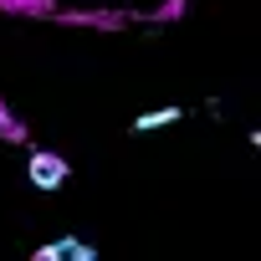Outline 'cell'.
Masks as SVG:
<instances>
[{
    "instance_id": "3957f363",
    "label": "cell",
    "mask_w": 261,
    "mask_h": 261,
    "mask_svg": "<svg viewBox=\"0 0 261 261\" xmlns=\"http://www.w3.org/2000/svg\"><path fill=\"white\" fill-rule=\"evenodd\" d=\"M174 118H179V108H154V113L134 118V134H149V128H164V123H174Z\"/></svg>"
},
{
    "instance_id": "277c9868",
    "label": "cell",
    "mask_w": 261,
    "mask_h": 261,
    "mask_svg": "<svg viewBox=\"0 0 261 261\" xmlns=\"http://www.w3.org/2000/svg\"><path fill=\"white\" fill-rule=\"evenodd\" d=\"M0 139H11V144H21V139H26V123H21L6 102H0Z\"/></svg>"
},
{
    "instance_id": "7a4b0ae2",
    "label": "cell",
    "mask_w": 261,
    "mask_h": 261,
    "mask_svg": "<svg viewBox=\"0 0 261 261\" xmlns=\"http://www.w3.org/2000/svg\"><path fill=\"white\" fill-rule=\"evenodd\" d=\"M57 256H77V261H97V251H92V246H82V241H57V246H41V251H36V261H57Z\"/></svg>"
},
{
    "instance_id": "6da1fadb",
    "label": "cell",
    "mask_w": 261,
    "mask_h": 261,
    "mask_svg": "<svg viewBox=\"0 0 261 261\" xmlns=\"http://www.w3.org/2000/svg\"><path fill=\"white\" fill-rule=\"evenodd\" d=\"M67 174H72V164H67L62 154H51V149H36L31 164H26V179H31L36 190H62Z\"/></svg>"
},
{
    "instance_id": "5b68a950",
    "label": "cell",
    "mask_w": 261,
    "mask_h": 261,
    "mask_svg": "<svg viewBox=\"0 0 261 261\" xmlns=\"http://www.w3.org/2000/svg\"><path fill=\"white\" fill-rule=\"evenodd\" d=\"M0 6H11V11H46V0H0Z\"/></svg>"
}]
</instances>
